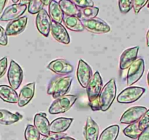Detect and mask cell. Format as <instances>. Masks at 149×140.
Masks as SVG:
<instances>
[{
  "label": "cell",
  "mask_w": 149,
  "mask_h": 140,
  "mask_svg": "<svg viewBox=\"0 0 149 140\" xmlns=\"http://www.w3.org/2000/svg\"><path fill=\"white\" fill-rule=\"evenodd\" d=\"M72 82V77L68 75H60L53 78L50 81L47 90L48 95H52L53 98L56 99L59 97L67 95L70 91Z\"/></svg>",
  "instance_id": "cell-1"
},
{
  "label": "cell",
  "mask_w": 149,
  "mask_h": 140,
  "mask_svg": "<svg viewBox=\"0 0 149 140\" xmlns=\"http://www.w3.org/2000/svg\"><path fill=\"white\" fill-rule=\"evenodd\" d=\"M116 84L114 79H111L105 84L100 94V110L105 112L111 107L116 96Z\"/></svg>",
  "instance_id": "cell-2"
},
{
  "label": "cell",
  "mask_w": 149,
  "mask_h": 140,
  "mask_svg": "<svg viewBox=\"0 0 149 140\" xmlns=\"http://www.w3.org/2000/svg\"><path fill=\"white\" fill-rule=\"evenodd\" d=\"M77 99L78 97L74 95H64L59 97L51 104L48 112L52 115L64 113L72 107Z\"/></svg>",
  "instance_id": "cell-3"
},
{
  "label": "cell",
  "mask_w": 149,
  "mask_h": 140,
  "mask_svg": "<svg viewBox=\"0 0 149 140\" xmlns=\"http://www.w3.org/2000/svg\"><path fill=\"white\" fill-rule=\"evenodd\" d=\"M146 89L137 86H131L125 88L117 96V101L121 104H131L137 101L144 94Z\"/></svg>",
  "instance_id": "cell-4"
},
{
  "label": "cell",
  "mask_w": 149,
  "mask_h": 140,
  "mask_svg": "<svg viewBox=\"0 0 149 140\" xmlns=\"http://www.w3.org/2000/svg\"><path fill=\"white\" fill-rule=\"evenodd\" d=\"M145 71V62L143 58H137L129 67L127 72V85L131 86L143 76Z\"/></svg>",
  "instance_id": "cell-5"
},
{
  "label": "cell",
  "mask_w": 149,
  "mask_h": 140,
  "mask_svg": "<svg viewBox=\"0 0 149 140\" xmlns=\"http://www.w3.org/2000/svg\"><path fill=\"white\" fill-rule=\"evenodd\" d=\"M24 78L23 69L18 63L11 60L8 72V79L10 85L14 90H17L21 85Z\"/></svg>",
  "instance_id": "cell-6"
},
{
  "label": "cell",
  "mask_w": 149,
  "mask_h": 140,
  "mask_svg": "<svg viewBox=\"0 0 149 140\" xmlns=\"http://www.w3.org/2000/svg\"><path fill=\"white\" fill-rule=\"evenodd\" d=\"M85 29L94 34H106L110 31V26L103 20L99 18L81 21Z\"/></svg>",
  "instance_id": "cell-7"
},
{
  "label": "cell",
  "mask_w": 149,
  "mask_h": 140,
  "mask_svg": "<svg viewBox=\"0 0 149 140\" xmlns=\"http://www.w3.org/2000/svg\"><path fill=\"white\" fill-rule=\"evenodd\" d=\"M93 75H94L91 67L84 60H79L77 69V78L82 88H87Z\"/></svg>",
  "instance_id": "cell-8"
},
{
  "label": "cell",
  "mask_w": 149,
  "mask_h": 140,
  "mask_svg": "<svg viewBox=\"0 0 149 140\" xmlns=\"http://www.w3.org/2000/svg\"><path fill=\"white\" fill-rule=\"evenodd\" d=\"M103 88V82L100 72H96L93 75L91 81L86 88L88 101H92L100 96L102 89Z\"/></svg>",
  "instance_id": "cell-9"
},
{
  "label": "cell",
  "mask_w": 149,
  "mask_h": 140,
  "mask_svg": "<svg viewBox=\"0 0 149 140\" xmlns=\"http://www.w3.org/2000/svg\"><path fill=\"white\" fill-rule=\"evenodd\" d=\"M51 18L48 12L45 9H42L36 17V26L37 30L42 35L48 37L51 31Z\"/></svg>",
  "instance_id": "cell-10"
},
{
  "label": "cell",
  "mask_w": 149,
  "mask_h": 140,
  "mask_svg": "<svg viewBox=\"0 0 149 140\" xmlns=\"http://www.w3.org/2000/svg\"><path fill=\"white\" fill-rule=\"evenodd\" d=\"M48 69L58 75H69L74 70L73 66L63 58H58L50 62Z\"/></svg>",
  "instance_id": "cell-11"
},
{
  "label": "cell",
  "mask_w": 149,
  "mask_h": 140,
  "mask_svg": "<svg viewBox=\"0 0 149 140\" xmlns=\"http://www.w3.org/2000/svg\"><path fill=\"white\" fill-rule=\"evenodd\" d=\"M147 111L145 107H132L124 112L120 119V122L123 124H132L138 122Z\"/></svg>",
  "instance_id": "cell-12"
},
{
  "label": "cell",
  "mask_w": 149,
  "mask_h": 140,
  "mask_svg": "<svg viewBox=\"0 0 149 140\" xmlns=\"http://www.w3.org/2000/svg\"><path fill=\"white\" fill-rule=\"evenodd\" d=\"M27 9V5L13 4L8 7L0 17V21H10L20 18Z\"/></svg>",
  "instance_id": "cell-13"
},
{
  "label": "cell",
  "mask_w": 149,
  "mask_h": 140,
  "mask_svg": "<svg viewBox=\"0 0 149 140\" xmlns=\"http://www.w3.org/2000/svg\"><path fill=\"white\" fill-rule=\"evenodd\" d=\"M51 31L54 39L58 42L68 45L70 42V37L65 27L59 23L51 22Z\"/></svg>",
  "instance_id": "cell-14"
},
{
  "label": "cell",
  "mask_w": 149,
  "mask_h": 140,
  "mask_svg": "<svg viewBox=\"0 0 149 140\" xmlns=\"http://www.w3.org/2000/svg\"><path fill=\"white\" fill-rule=\"evenodd\" d=\"M28 22V18L26 16H22L16 19L11 21L7 25L5 31L8 36H15L21 34L25 29Z\"/></svg>",
  "instance_id": "cell-15"
},
{
  "label": "cell",
  "mask_w": 149,
  "mask_h": 140,
  "mask_svg": "<svg viewBox=\"0 0 149 140\" xmlns=\"http://www.w3.org/2000/svg\"><path fill=\"white\" fill-rule=\"evenodd\" d=\"M139 47L135 46L133 48L125 50L120 57L119 67L121 70L128 69L132 64L137 59L138 54Z\"/></svg>",
  "instance_id": "cell-16"
},
{
  "label": "cell",
  "mask_w": 149,
  "mask_h": 140,
  "mask_svg": "<svg viewBox=\"0 0 149 140\" xmlns=\"http://www.w3.org/2000/svg\"><path fill=\"white\" fill-rule=\"evenodd\" d=\"M35 92V82H33L24 85L18 95V105L20 107L26 106L30 102L34 96Z\"/></svg>",
  "instance_id": "cell-17"
},
{
  "label": "cell",
  "mask_w": 149,
  "mask_h": 140,
  "mask_svg": "<svg viewBox=\"0 0 149 140\" xmlns=\"http://www.w3.org/2000/svg\"><path fill=\"white\" fill-rule=\"evenodd\" d=\"M45 113L40 112L36 114L34 118V125L39 131L40 134L43 137L48 136L51 133L50 131V123Z\"/></svg>",
  "instance_id": "cell-18"
},
{
  "label": "cell",
  "mask_w": 149,
  "mask_h": 140,
  "mask_svg": "<svg viewBox=\"0 0 149 140\" xmlns=\"http://www.w3.org/2000/svg\"><path fill=\"white\" fill-rule=\"evenodd\" d=\"M99 134H100L99 125L91 117H88L84 128V136L86 140H97Z\"/></svg>",
  "instance_id": "cell-19"
},
{
  "label": "cell",
  "mask_w": 149,
  "mask_h": 140,
  "mask_svg": "<svg viewBox=\"0 0 149 140\" xmlns=\"http://www.w3.org/2000/svg\"><path fill=\"white\" fill-rule=\"evenodd\" d=\"M72 121V118H56L50 123V131L53 133H64L70 128Z\"/></svg>",
  "instance_id": "cell-20"
},
{
  "label": "cell",
  "mask_w": 149,
  "mask_h": 140,
  "mask_svg": "<svg viewBox=\"0 0 149 140\" xmlns=\"http://www.w3.org/2000/svg\"><path fill=\"white\" fill-rule=\"evenodd\" d=\"M0 98L5 102L11 104H16L18 101V95L15 90L5 85H0Z\"/></svg>",
  "instance_id": "cell-21"
},
{
  "label": "cell",
  "mask_w": 149,
  "mask_h": 140,
  "mask_svg": "<svg viewBox=\"0 0 149 140\" xmlns=\"http://www.w3.org/2000/svg\"><path fill=\"white\" fill-rule=\"evenodd\" d=\"M63 22L67 28L73 31H83L85 30L82 21L78 17L71 16V15H64L63 18Z\"/></svg>",
  "instance_id": "cell-22"
},
{
  "label": "cell",
  "mask_w": 149,
  "mask_h": 140,
  "mask_svg": "<svg viewBox=\"0 0 149 140\" xmlns=\"http://www.w3.org/2000/svg\"><path fill=\"white\" fill-rule=\"evenodd\" d=\"M22 118L23 116L18 112L13 113L6 110H0V124L2 125H12Z\"/></svg>",
  "instance_id": "cell-23"
},
{
  "label": "cell",
  "mask_w": 149,
  "mask_h": 140,
  "mask_svg": "<svg viewBox=\"0 0 149 140\" xmlns=\"http://www.w3.org/2000/svg\"><path fill=\"white\" fill-rule=\"evenodd\" d=\"M58 5L61 7L64 15L77 16L80 18L81 15V9L78 8L70 0H59Z\"/></svg>",
  "instance_id": "cell-24"
},
{
  "label": "cell",
  "mask_w": 149,
  "mask_h": 140,
  "mask_svg": "<svg viewBox=\"0 0 149 140\" xmlns=\"http://www.w3.org/2000/svg\"><path fill=\"white\" fill-rule=\"evenodd\" d=\"M48 10H49V15L51 18V21L54 22L61 24L63 22L64 13L61 10V7L58 5L56 0H51L48 5Z\"/></svg>",
  "instance_id": "cell-25"
},
{
  "label": "cell",
  "mask_w": 149,
  "mask_h": 140,
  "mask_svg": "<svg viewBox=\"0 0 149 140\" xmlns=\"http://www.w3.org/2000/svg\"><path fill=\"white\" fill-rule=\"evenodd\" d=\"M119 133V126L113 125L106 128L100 134L99 140H116Z\"/></svg>",
  "instance_id": "cell-26"
},
{
  "label": "cell",
  "mask_w": 149,
  "mask_h": 140,
  "mask_svg": "<svg viewBox=\"0 0 149 140\" xmlns=\"http://www.w3.org/2000/svg\"><path fill=\"white\" fill-rule=\"evenodd\" d=\"M124 135L130 138L135 139L139 137V136L141 134L142 131L139 128V121L135 122L134 123L130 124L127 127H126L123 131Z\"/></svg>",
  "instance_id": "cell-27"
},
{
  "label": "cell",
  "mask_w": 149,
  "mask_h": 140,
  "mask_svg": "<svg viewBox=\"0 0 149 140\" xmlns=\"http://www.w3.org/2000/svg\"><path fill=\"white\" fill-rule=\"evenodd\" d=\"M98 8L96 7H87V8L81 9V15H80V19L81 21H86V20L92 19L96 18L99 13Z\"/></svg>",
  "instance_id": "cell-28"
},
{
  "label": "cell",
  "mask_w": 149,
  "mask_h": 140,
  "mask_svg": "<svg viewBox=\"0 0 149 140\" xmlns=\"http://www.w3.org/2000/svg\"><path fill=\"white\" fill-rule=\"evenodd\" d=\"M24 137L26 140H40V134L34 125H28L24 132Z\"/></svg>",
  "instance_id": "cell-29"
},
{
  "label": "cell",
  "mask_w": 149,
  "mask_h": 140,
  "mask_svg": "<svg viewBox=\"0 0 149 140\" xmlns=\"http://www.w3.org/2000/svg\"><path fill=\"white\" fill-rule=\"evenodd\" d=\"M45 6L41 0H31L28 5V11L31 14L39 13Z\"/></svg>",
  "instance_id": "cell-30"
},
{
  "label": "cell",
  "mask_w": 149,
  "mask_h": 140,
  "mask_svg": "<svg viewBox=\"0 0 149 140\" xmlns=\"http://www.w3.org/2000/svg\"><path fill=\"white\" fill-rule=\"evenodd\" d=\"M118 8L120 12L127 13L133 8V0H118Z\"/></svg>",
  "instance_id": "cell-31"
},
{
  "label": "cell",
  "mask_w": 149,
  "mask_h": 140,
  "mask_svg": "<svg viewBox=\"0 0 149 140\" xmlns=\"http://www.w3.org/2000/svg\"><path fill=\"white\" fill-rule=\"evenodd\" d=\"M70 1L73 2L79 9H83L87 7H94V5L92 0H70Z\"/></svg>",
  "instance_id": "cell-32"
},
{
  "label": "cell",
  "mask_w": 149,
  "mask_h": 140,
  "mask_svg": "<svg viewBox=\"0 0 149 140\" xmlns=\"http://www.w3.org/2000/svg\"><path fill=\"white\" fill-rule=\"evenodd\" d=\"M148 127H149V110L146 111L141 119L139 121V128L142 131Z\"/></svg>",
  "instance_id": "cell-33"
},
{
  "label": "cell",
  "mask_w": 149,
  "mask_h": 140,
  "mask_svg": "<svg viewBox=\"0 0 149 140\" xmlns=\"http://www.w3.org/2000/svg\"><path fill=\"white\" fill-rule=\"evenodd\" d=\"M149 0H133V9L135 14H138L142 8L148 3Z\"/></svg>",
  "instance_id": "cell-34"
},
{
  "label": "cell",
  "mask_w": 149,
  "mask_h": 140,
  "mask_svg": "<svg viewBox=\"0 0 149 140\" xmlns=\"http://www.w3.org/2000/svg\"><path fill=\"white\" fill-rule=\"evenodd\" d=\"M8 35L6 34V31L2 26H0V45L6 46L8 45Z\"/></svg>",
  "instance_id": "cell-35"
},
{
  "label": "cell",
  "mask_w": 149,
  "mask_h": 140,
  "mask_svg": "<svg viewBox=\"0 0 149 140\" xmlns=\"http://www.w3.org/2000/svg\"><path fill=\"white\" fill-rule=\"evenodd\" d=\"M7 68H8V58L4 57L2 59H0V78L5 74Z\"/></svg>",
  "instance_id": "cell-36"
},
{
  "label": "cell",
  "mask_w": 149,
  "mask_h": 140,
  "mask_svg": "<svg viewBox=\"0 0 149 140\" xmlns=\"http://www.w3.org/2000/svg\"><path fill=\"white\" fill-rule=\"evenodd\" d=\"M66 136L65 134L64 133H53L51 132L48 136L46 137H43V138L41 140H57L61 137Z\"/></svg>",
  "instance_id": "cell-37"
},
{
  "label": "cell",
  "mask_w": 149,
  "mask_h": 140,
  "mask_svg": "<svg viewBox=\"0 0 149 140\" xmlns=\"http://www.w3.org/2000/svg\"><path fill=\"white\" fill-rule=\"evenodd\" d=\"M89 106L93 111L100 110V96L94 99V101H89Z\"/></svg>",
  "instance_id": "cell-38"
},
{
  "label": "cell",
  "mask_w": 149,
  "mask_h": 140,
  "mask_svg": "<svg viewBox=\"0 0 149 140\" xmlns=\"http://www.w3.org/2000/svg\"><path fill=\"white\" fill-rule=\"evenodd\" d=\"M137 140H149V127L142 131L141 134L137 138Z\"/></svg>",
  "instance_id": "cell-39"
},
{
  "label": "cell",
  "mask_w": 149,
  "mask_h": 140,
  "mask_svg": "<svg viewBox=\"0 0 149 140\" xmlns=\"http://www.w3.org/2000/svg\"><path fill=\"white\" fill-rule=\"evenodd\" d=\"M7 2H8V0H0V13L3 12V10L6 5Z\"/></svg>",
  "instance_id": "cell-40"
},
{
  "label": "cell",
  "mask_w": 149,
  "mask_h": 140,
  "mask_svg": "<svg viewBox=\"0 0 149 140\" xmlns=\"http://www.w3.org/2000/svg\"><path fill=\"white\" fill-rule=\"evenodd\" d=\"M31 0H20L19 4L20 5H27L29 4V2H31Z\"/></svg>",
  "instance_id": "cell-41"
},
{
  "label": "cell",
  "mask_w": 149,
  "mask_h": 140,
  "mask_svg": "<svg viewBox=\"0 0 149 140\" xmlns=\"http://www.w3.org/2000/svg\"><path fill=\"white\" fill-rule=\"evenodd\" d=\"M57 140H75V139H73V138H72V137L64 136V137H61V138H59L58 139H57Z\"/></svg>",
  "instance_id": "cell-42"
},
{
  "label": "cell",
  "mask_w": 149,
  "mask_h": 140,
  "mask_svg": "<svg viewBox=\"0 0 149 140\" xmlns=\"http://www.w3.org/2000/svg\"><path fill=\"white\" fill-rule=\"evenodd\" d=\"M41 1H42V2L44 4L45 6H48L50 2H51V0H41Z\"/></svg>",
  "instance_id": "cell-43"
},
{
  "label": "cell",
  "mask_w": 149,
  "mask_h": 140,
  "mask_svg": "<svg viewBox=\"0 0 149 140\" xmlns=\"http://www.w3.org/2000/svg\"><path fill=\"white\" fill-rule=\"evenodd\" d=\"M146 45L149 47V30L147 32V35H146Z\"/></svg>",
  "instance_id": "cell-44"
},
{
  "label": "cell",
  "mask_w": 149,
  "mask_h": 140,
  "mask_svg": "<svg viewBox=\"0 0 149 140\" xmlns=\"http://www.w3.org/2000/svg\"><path fill=\"white\" fill-rule=\"evenodd\" d=\"M20 0H12V2H13L14 4H18V2H19Z\"/></svg>",
  "instance_id": "cell-45"
},
{
  "label": "cell",
  "mask_w": 149,
  "mask_h": 140,
  "mask_svg": "<svg viewBox=\"0 0 149 140\" xmlns=\"http://www.w3.org/2000/svg\"><path fill=\"white\" fill-rule=\"evenodd\" d=\"M147 80H148V86H149V72H148V74Z\"/></svg>",
  "instance_id": "cell-46"
},
{
  "label": "cell",
  "mask_w": 149,
  "mask_h": 140,
  "mask_svg": "<svg viewBox=\"0 0 149 140\" xmlns=\"http://www.w3.org/2000/svg\"><path fill=\"white\" fill-rule=\"evenodd\" d=\"M148 8H149V2H148Z\"/></svg>",
  "instance_id": "cell-47"
},
{
  "label": "cell",
  "mask_w": 149,
  "mask_h": 140,
  "mask_svg": "<svg viewBox=\"0 0 149 140\" xmlns=\"http://www.w3.org/2000/svg\"><path fill=\"white\" fill-rule=\"evenodd\" d=\"M1 15H1V13H0V17H1Z\"/></svg>",
  "instance_id": "cell-48"
}]
</instances>
